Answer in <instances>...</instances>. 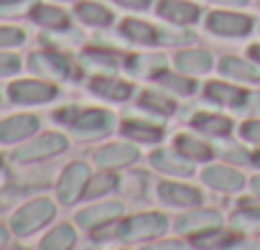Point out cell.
I'll return each mask as SVG.
<instances>
[{"mask_svg":"<svg viewBox=\"0 0 260 250\" xmlns=\"http://www.w3.org/2000/svg\"><path fill=\"white\" fill-rule=\"evenodd\" d=\"M235 250H260V247H257L255 242H242V245H237Z\"/></svg>","mask_w":260,"mask_h":250,"instance_id":"39","label":"cell"},{"mask_svg":"<svg viewBox=\"0 0 260 250\" xmlns=\"http://www.w3.org/2000/svg\"><path fill=\"white\" fill-rule=\"evenodd\" d=\"M39 131V117L34 115H16L0 122V141L3 143H13L21 138H28L31 133Z\"/></svg>","mask_w":260,"mask_h":250,"instance_id":"5","label":"cell"},{"mask_svg":"<svg viewBox=\"0 0 260 250\" xmlns=\"http://www.w3.org/2000/svg\"><path fill=\"white\" fill-rule=\"evenodd\" d=\"M92 89L107 100H125L130 95V84H125L120 79H110V77H97L92 82Z\"/></svg>","mask_w":260,"mask_h":250,"instance_id":"16","label":"cell"},{"mask_svg":"<svg viewBox=\"0 0 260 250\" xmlns=\"http://www.w3.org/2000/svg\"><path fill=\"white\" fill-rule=\"evenodd\" d=\"M156 79H158L161 84L176 89V92H184V95H189V92L194 89V82H189V79H184V77H176V74H171V72H158Z\"/></svg>","mask_w":260,"mask_h":250,"instance_id":"30","label":"cell"},{"mask_svg":"<svg viewBox=\"0 0 260 250\" xmlns=\"http://www.w3.org/2000/svg\"><path fill=\"white\" fill-rule=\"evenodd\" d=\"M242 136L252 143H260V120H250L242 125Z\"/></svg>","mask_w":260,"mask_h":250,"instance_id":"35","label":"cell"},{"mask_svg":"<svg viewBox=\"0 0 260 250\" xmlns=\"http://www.w3.org/2000/svg\"><path fill=\"white\" fill-rule=\"evenodd\" d=\"M11 97L13 102L21 105H36V102H49L56 97V87L49 82H36V79H23L11 84Z\"/></svg>","mask_w":260,"mask_h":250,"instance_id":"2","label":"cell"},{"mask_svg":"<svg viewBox=\"0 0 260 250\" xmlns=\"http://www.w3.org/2000/svg\"><path fill=\"white\" fill-rule=\"evenodd\" d=\"M31 16H34L36 23L49 26V28H64L67 26V13L54 8V6H36Z\"/></svg>","mask_w":260,"mask_h":250,"instance_id":"18","label":"cell"},{"mask_svg":"<svg viewBox=\"0 0 260 250\" xmlns=\"http://www.w3.org/2000/svg\"><path fill=\"white\" fill-rule=\"evenodd\" d=\"M222 3H235L237 6V3H245V0H222Z\"/></svg>","mask_w":260,"mask_h":250,"instance_id":"45","label":"cell"},{"mask_svg":"<svg viewBox=\"0 0 260 250\" xmlns=\"http://www.w3.org/2000/svg\"><path fill=\"white\" fill-rule=\"evenodd\" d=\"M51 217H54V204H51L49 199H36V202L21 207V209L13 214L11 227H13L16 235H28V232L44 227Z\"/></svg>","mask_w":260,"mask_h":250,"instance_id":"1","label":"cell"},{"mask_svg":"<svg viewBox=\"0 0 260 250\" xmlns=\"http://www.w3.org/2000/svg\"><path fill=\"white\" fill-rule=\"evenodd\" d=\"M161 199H166L169 204H199L202 194L191 186H181V184H161L158 186Z\"/></svg>","mask_w":260,"mask_h":250,"instance_id":"13","label":"cell"},{"mask_svg":"<svg viewBox=\"0 0 260 250\" xmlns=\"http://www.w3.org/2000/svg\"><path fill=\"white\" fill-rule=\"evenodd\" d=\"M64 148H67V141H64L61 136L46 133V136H41V138H36V141H31V143H26V146H21V148L16 151V161L46 159V156H54V153H59V151H64Z\"/></svg>","mask_w":260,"mask_h":250,"instance_id":"3","label":"cell"},{"mask_svg":"<svg viewBox=\"0 0 260 250\" xmlns=\"http://www.w3.org/2000/svg\"><path fill=\"white\" fill-rule=\"evenodd\" d=\"M72 245H74V230L69 225H59L44 237L41 250H72Z\"/></svg>","mask_w":260,"mask_h":250,"instance_id":"17","label":"cell"},{"mask_svg":"<svg viewBox=\"0 0 260 250\" xmlns=\"http://www.w3.org/2000/svg\"><path fill=\"white\" fill-rule=\"evenodd\" d=\"M122 31H125V36H130L133 41H141V44H156V39H158L156 28H151L148 23H141V21H125Z\"/></svg>","mask_w":260,"mask_h":250,"instance_id":"23","label":"cell"},{"mask_svg":"<svg viewBox=\"0 0 260 250\" xmlns=\"http://www.w3.org/2000/svg\"><path fill=\"white\" fill-rule=\"evenodd\" d=\"M242 209H245V212H252V214L260 217V204H255V202H242Z\"/></svg>","mask_w":260,"mask_h":250,"instance_id":"38","label":"cell"},{"mask_svg":"<svg viewBox=\"0 0 260 250\" xmlns=\"http://www.w3.org/2000/svg\"><path fill=\"white\" fill-rule=\"evenodd\" d=\"M146 250H186L181 242H158V245H148Z\"/></svg>","mask_w":260,"mask_h":250,"instance_id":"36","label":"cell"},{"mask_svg":"<svg viewBox=\"0 0 260 250\" xmlns=\"http://www.w3.org/2000/svg\"><path fill=\"white\" fill-rule=\"evenodd\" d=\"M23 41V31L13 28V26H3L0 28V46H18Z\"/></svg>","mask_w":260,"mask_h":250,"instance_id":"33","label":"cell"},{"mask_svg":"<svg viewBox=\"0 0 260 250\" xmlns=\"http://www.w3.org/2000/svg\"><path fill=\"white\" fill-rule=\"evenodd\" d=\"M115 184H117V179H115V176H110V174H105V176H94V179H89V181H87L84 197H87V199H92V197L107 194L110 189H115Z\"/></svg>","mask_w":260,"mask_h":250,"instance_id":"29","label":"cell"},{"mask_svg":"<svg viewBox=\"0 0 260 250\" xmlns=\"http://www.w3.org/2000/svg\"><path fill=\"white\" fill-rule=\"evenodd\" d=\"M194 128L212 133V136H222L230 131V120L219 117V115H199V117H194Z\"/></svg>","mask_w":260,"mask_h":250,"instance_id":"25","label":"cell"},{"mask_svg":"<svg viewBox=\"0 0 260 250\" xmlns=\"http://www.w3.org/2000/svg\"><path fill=\"white\" fill-rule=\"evenodd\" d=\"M158 13L166 16L169 21H176V23H191V21H197V16H199L197 6L181 3V0H164V3L158 6Z\"/></svg>","mask_w":260,"mask_h":250,"instance_id":"12","label":"cell"},{"mask_svg":"<svg viewBox=\"0 0 260 250\" xmlns=\"http://www.w3.org/2000/svg\"><path fill=\"white\" fill-rule=\"evenodd\" d=\"M217 222H219V214L212 212V209H204V212H191V214L181 217V220L176 222V227H179V232H191V230H197V227L209 230V227H214Z\"/></svg>","mask_w":260,"mask_h":250,"instance_id":"15","label":"cell"},{"mask_svg":"<svg viewBox=\"0 0 260 250\" xmlns=\"http://www.w3.org/2000/svg\"><path fill=\"white\" fill-rule=\"evenodd\" d=\"M136 159V148L133 146H122V143H115V146H107L97 153V164L105 166V169H115V166H127L130 161Z\"/></svg>","mask_w":260,"mask_h":250,"instance_id":"11","label":"cell"},{"mask_svg":"<svg viewBox=\"0 0 260 250\" xmlns=\"http://www.w3.org/2000/svg\"><path fill=\"white\" fill-rule=\"evenodd\" d=\"M153 166L161 169V171H169V174H189L191 171V164L171 156L169 151H156L153 153Z\"/></svg>","mask_w":260,"mask_h":250,"instance_id":"21","label":"cell"},{"mask_svg":"<svg viewBox=\"0 0 260 250\" xmlns=\"http://www.w3.org/2000/svg\"><path fill=\"white\" fill-rule=\"evenodd\" d=\"M18 67H21L18 56H13V54H0V77L18 72Z\"/></svg>","mask_w":260,"mask_h":250,"instance_id":"34","label":"cell"},{"mask_svg":"<svg viewBox=\"0 0 260 250\" xmlns=\"http://www.w3.org/2000/svg\"><path fill=\"white\" fill-rule=\"evenodd\" d=\"M207 95H209L212 100H217V102H224V105H242L245 97H247L242 89L230 87V84H219V82L209 84V87H207Z\"/></svg>","mask_w":260,"mask_h":250,"instance_id":"19","label":"cell"},{"mask_svg":"<svg viewBox=\"0 0 260 250\" xmlns=\"http://www.w3.org/2000/svg\"><path fill=\"white\" fill-rule=\"evenodd\" d=\"M252 161H255V164L260 166V153H255V159H252Z\"/></svg>","mask_w":260,"mask_h":250,"instance_id":"46","label":"cell"},{"mask_svg":"<svg viewBox=\"0 0 260 250\" xmlns=\"http://www.w3.org/2000/svg\"><path fill=\"white\" fill-rule=\"evenodd\" d=\"M204 181L214 189H222V192H237L242 186V176L227 166H212L204 171Z\"/></svg>","mask_w":260,"mask_h":250,"instance_id":"10","label":"cell"},{"mask_svg":"<svg viewBox=\"0 0 260 250\" xmlns=\"http://www.w3.org/2000/svg\"><path fill=\"white\" fill-rule=\"evenodd\" d=\"M255 110H260V95H255Z\"/></svg>","mask_w":260,"mask_h":250,"instance_id":"44","label":"cell"},{"mask_svg":"<svg viewBox=\"0 0 260 250\" xmlns=\"http://www.w3.org/2000/svg\"><path fill=\"white\" fill-rule=\"evenodd\" d=\"M84 61L92 64V67H107V69H112L117 64V59L112 54H105V51H87L84 54Z\"/></svg>","mask_w":260,"mask_h":250,"instance_id":"31","label":"cell"},{"mask_svg":"<svg viewBox=\"0 0 260 250\" xmlns=\"http://www.w3.org/2000/svg\"><path fill=\"white\" fill-rule=\"evenodd\" d=\"M6 240H8V232H6V227H0V247L6 245Z\"/></svg>","mask_w":260,"mask_h":250,"instance_id":"40","label":"cell"},{"mask_svg":"<svg viewBox=\"0 0 260 250\" xmlns=\"http://www.w3.org/2000/svg\"><path fill=\"white\" fill-rule=\"evenodd\" d=\"M122 133L127 138H136V141H146V143H153L161 138V131L158 128H151V125H141V122H125L122 125Z\"/></svg>","mask_w":260,"mask_h":250,"instance_id":"26","label":"cell"},{"mask_svg":"<svg viewBox=\"0 0 260 250\" xmlns=\"http://www.w3.org/2000/svg\"><path fill=\"white\" fill-rule=\"evenodd\" d=\"M250 56H255V59H260V46H252V49H250Z\"/></svg>","mask_w":260,"mask_h":250,"instance_id":"41","label":"cell"},{"mask_svg":"<svg viewBox=\"0 0 260 250\" xmlns=\"http://www.w3.org/2000/svg\"><path fill=\"white\" fill-rule=\"evenodd\" d=\"M230 240H232V235H230V232H222V230H204V232L194 235V245H197V247H204V250L227 245Z\"/></svg>","mask_w":260,"mask_h":250,"instance_id":"28","label":"cell"},{"mask_svg":"<svg viewBox=\"0 0 260 250\" xmlns=\"http://www.w3.org/2000/svg\"><path fill=\"white\" fill-rule=\"evenodd\" d=\"M11 3H18V0H0V6H11Z\"/></svg>","mask_w":260,"mask_h":250,"instance_id":"43","label":"cell"},{"mask_svg":"<svg viewBox=\"0 0 260 250\" xmlns=\"http://www.w3.org/2000/svg\"><path fill=\"white\" fill-rule=\"evenodd\" d=\"M207 23L214 34H222V36H242L250 31V18L237 16V13H212Z\"/></svg>","mask_w":260,"mask_h":250,"instance_id":"7","label":"cell"},{"mask_svg":"<svg viewBox=\"0 0 260 250\" xmlns=\"http://www.w3.org/2000/svg\"><path fill=\"white\" fill-rule=\"evenodd\" d=\"M252 189H255V192L260 194V179H255V181H252Z\"/></svg>","mask_w":260,"mask_h":250,"instance_id":"42","label":"cell"},{"mask_svg":"<svg viewBox=\"0 0 260 250\" xmlns=\"http://www.w3.org/2000/svg\"><path fill=\"white\" fill-rule=\"evenodd\" d=\"M122 212L120 204H100V207H89L84 212H79V225L82 227H94V225H102V222H110L112 217H117Z\"/></svg>","mask_w":260,"mask_h":250,"instance_id":"14","label":"cell"},{"mask_svg":"<svg viewBox=\"0 0 260 250\" xmlns=\"http://www.w3.org/2000/svg\"><path fill=\"white\" fill-rule=\"evenodd\" d=\"M87 181H89V169L84 164H72L59 179V199L67 202V204L74 202L82 194Z\"/></svg>","mask_w":260,"mask_h":250,"instance_id":"4","label":"cell"},{"mask_svg":"<svg viewBox=\"0 0 260 250\" xmlns=\"http://www.w3.org/2000/svg\"><path fill=\"white\" fill-rule=\"evenodd\" d=\"M219 69L224 74H230V77H240V79H247V82H257L260 79L257 69L250 67V64H245V61H240V59H222Z\"/></svg>","mask_w":260,"mask_h":250,"instance_id":"22","label":"cell"},{"mask_svg":"<svg viewBox=\"0 0 260 250\" xmlns=\"http://www.w3.org/2000/svg\"><path fill=\"white\" fill-rule=\"evenodd\" d=\"M31 69L39 74H51V77H64L69 74V61L61 54L54 51H44V54H34L31 56Z\"/></svg>","mask_w":260,"mask_h":250,"instance_id":"9","label":"cell"},{"mask_svg":"<svg viewBox=\"0 0 260 250\" xmlns=\"http://www.w3.org/2000/svg\"><path fill=\"white\" fill-rule=\"evenodd\" d=\"M143 105L146 107H151V110H158V112H174V102H169V100H164V97H158V95H151V92H146L143 95Z\"/></svg>","mask_w":260,"mask_h":250,"instance_id":"32","label":"cell"},{"mask_svg":"<svg viewBox=\"0 0 260 250\" xmlns=\"http://www.w3.org/2000/svg\"><path fill=\"white\" fill-rule=\"evenodd\" d=\"M120 6H127V8H146L148 0H117Z\"/></svg>","mask_w":260,"mask_h":250,"instance_id":"37","label":"cell"},{"mask_svg":"<svg viewBox=\"0 0 260 250\" xmlns=\"http://www.w3.org/2000/svg\"><path fill=\"white\" fill-rule=\"evenodd\" d=\"M69 122L79 133H102L110 128V115L105 110H84V112L74 110V117H69Z\"/></svg>","mask_w":260,"mask_h":250,"instance_id":"8","label":"cell"},{"mask_svg":"<svg viewBox=\"0 0 260 250\" xmlns=\"http://www.w3.org/2000/svg\"><path fill=\"white\" fill-rule=\"evenodd\" d=\"M77 13H79V18L82 21H87V23H92V26H105V23H110V11L107 8H102V6H97V3H82V6H77Z\"/></svg>","mask_w":260,"mask_h":250,"instance_id":"24","label":"cell"},{"mask_svg":"<svg viewBox=\"0 0 260 250\" xmlns=\"http://www.w3.org/2000/svg\"><path fill=\"white\" fill-rule=\"evenodd\" d=\"M0 169H3V159H0Z\"/></svg>","mask_w":260,"mask_h":250,"instance_id":"47","label":"cell"},{"mask_svg":"<svg viewBox=\"0 0 260 250\" xmlns=\"http://www.w3.org/2000/svg\"><path fill=\"white\" fill-rule=\"evenodd\" d=\"M209 64H212V59L204 51H181L176 56V67L184 72H207Z\"/></svg>","mask_w":260,"mask_h":250,"instance_id":"20","label":"cell"},{"mask_svg":"<svg viewBox=\"0 0 260 250\" xmlns=\"http://www.w3.org/2000/svg\"><path fill=\"white\" fill-rule=\"evenodd\" d=\"M166 230V220L161 214H141V217H133L127 220V225H122V235L127 237H153V235H161Z\"/></svg>","mask_w":260,"mask_h":250,"instance_id":"6","label":"cell"},{"mask_svg":"<svg viewBox=\"0 0 260 250\" xmlns=\"http://www.w3.org/2000/svg\"><path fill=\"white\" fill-rule=\"evenodd\" d=\"M176 146H179V151H181L186 159H199V161H207V159L212 156V153H209V148H207L204 143H199V141H194V138H189V136H179Z\"/></svg>","mask_w":260,"mask_h":250,"instance_id":"27","label":"cell"}]
</instances>
